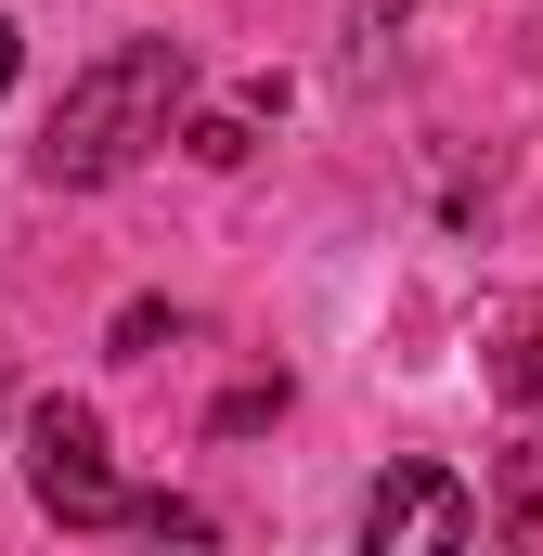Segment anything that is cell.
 <instances>
[{
    "mask_svg": "<svg viewBox=\"0 0 543 556\" xmlns=\"http://www.w3.org/2000/svg\"><path fill=\"white\" fill-rule=\"evenodd\" d=\"M26 492H39L52 531H155V544H207V531H220V518L181 505V492H130L91 402H39V415H26Z\"/></svg>",
    "mask_w": 543,
    "mask_h": 556,
    "instance_id": "cell-2",
    "label": "cell"
},
{
    "mask_svg": "<svg viewBox=\"0 0 543 556\" xmlns=\"http://www.w3.org/2000/svg\"><path fill=\"white\" fill-rule=\"evenodd\" d=\"M155 337H181V311H155V298H130V311H117V350H130V363H142Z\"/></svg>",
    "mask_w": 543,
    "mask_h": 556,
    "instance_id": "cell-8",
    "label": "cell"
},
{
    "mask_svg": "<svg viewBox=\"0 0 543 556\" xmlns=\"http://www.w3.org/2000/svg\"><path fill=\"white\" fill-rule=\"evenodd\" d=\"M402 13H414V0H350V52H389V39H402Z\"/></svg>",
    "mask_w": 543,
    "mask_h": 556,
    "instance_id": "cell-7",
    "label": "cell"
},
{
    "mask_svg": "<svg viewBox=\"0 0 543 556\" xmlns=\"http://www.w3.org/2000/svg\"><path fill=\"white\" fill-rule=\"evenodd\" d=\"M479 531V492L453 466H389L363 492V556H402V544H466Z\"/></svg>",
    "mask_w": 543,
    "mask_h": 556,
    "instance_id": "cell-3",
    "label": "cell"
},
{
    "mask_svg": "<svg viewBox=\"0 0 543 556\" xmlns=\"http://www.w3.org/2000/svg\"><path fill=\"white\" fill-rule=\"evenodd\" d=\"M272 117H285V78H247L233 104H207V117H181V142H194L207 168H247V155H260V130H272Z\"/></svg>",
    "mask_w": 543,
    "mask_h": 556,
    "instance_id": "cell-4",
    "label": "cell"
},
{
    "mask_svg": "<svg viewBox=\"0 0 543 556\" xmlns=\"http://www.w3.org/2000/svg\"><path fill=\"white\" fill-rule=\"evenodd\" d=\"M181 104H194V52L181 39H117V52H91L65 78V104H52V130H39L26 168L52 194H104V181H130L142 155L181 130Z\"/></svg>",
    "mask_w": 543,
    "mask_h": 556,
    "instance_id": "cell-1",
    "label": "cell"
},
{
    "mask_svg": "<svg viewBox=\"0 0 543 556\" xmlns=\"http://www.w3.org/2000/svg\"><path fill=\"white\" fill-rule=\"evenodd\" d=\"M272 415H285V376H247V389L220 402V440H247V427H272Z\"/></svg>",
    "mask_w": 543,
    "mask_h": 556,
    "instance_id": "cell-6",
    "label": "cell"
},
{
    "mask_svg": "<svg viewBox=\"0 0 543 556\" xmlns=\"http://www.w3.org/2000/svg\"><path fill=\"white\" fill-rule=\"evenodd\" d=\"M492 389H505L518 415H543V298L505 324V350H492Z\"/></svg>",
    "mask_w": 543,
    "mask_h": 556,
    "instance_id": "cell-5",
    "label": "cell"
},
{
    "mask_svg": "<svg viewBox=\"0 0 543 556\" xmlns=\"http://www.w3.org/2000/svg\"><path fill=\"white\" fill-rule=\"evenodd\" d=\"M13 65H26V39H13V13H0V91H13Z\"/></svg>",
    "mask_w": 543,
    "mask_h": 556,
    "instance_id": "cell-9",
    "label": "cell"
}]
</instances>
